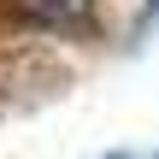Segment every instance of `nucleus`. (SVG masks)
Returning <instances> with one entry per match:
<instances>
[{"label":"nucleus","mask_w":159,"mask_h":159,"mask_svg":"<svg viewBox=\"0 0 159 159\" xmlns=\"http://www.w3.org/2000/svg\"><path fill=\"white\" fill-rule=\"evenodd\" d=\"M106 159H136V153H106Z\"/></svg>","instance_id":"7ed1b4c3"},{"label":"nucleus","mask_w":159,"mask_h":159,"mask_svg":"<svg viewBox=\"0 0 159 159\" xmlns=\"http://www.w3.org/2000/svg\"><path fill=\"white\" fill-rule=\"evenodd\" d=\"M18 18H30V24H47V30H65V24H77V18H89V6L94 0H6Z\"/></svg>","instance_id":"f257e3e1"},{"label":"nucleus","mask_w":159,"mask_h":159,"mask_svg":"<svg viewBox=\"0 0 159 159\" xmlns=\"http://www.w3.org/2000/svg\"><path fill=\"white\" fill-rule=\"evenodd\" d=\"M159 18V0H148V6H142V24H153Z\"/></svg>","instance_id":"f03ea898"}]
</instances>
